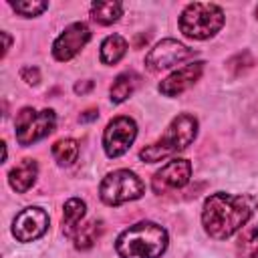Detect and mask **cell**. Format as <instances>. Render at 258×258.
Here are the masks:
<instances>
[{
	"mask_svg": "<svg viewBox=\"0 0 258 258\" xmlns=\"http://www.w3.org/2000/svg\"><path fill=\"white\" fill-rule=\"evenodd\" d=\"M189 177H191V163L187 159H173L153 175L151 187L155 194L161 196L173 189H181L183 185H187Z\"/></svg>",
	"mask_w": 258,
	"mask_h": 258,
	"instance_id": "30bf717a",
	"label": "cell"
},
{
	"mask_svg": "<svg viewBox=\"0 0 258 258\" xmlns=\"http://www.w3.org/2000/svg\"><path fill=\"white\" fill-rule=\"evenodd\" d=\"M196 135H198V119L194 115L181 113L171 119L165 133L155 143H151L139 151V157L147 163L161 161V159L185 149L196 139Z\"/></svg>",
	"mask_w": 258,
	"mask_h": 258,
	"instance_id": "3957f363",
	"label": "cell"
},
{
	"mask_svg": "<svg viewBox=\"0 0 258 258\" xmlns=\"http://www.w3.org/2000/svg\"><path fill=\"white\" fill-rule=\"evenodd\" d=\"M121 12H123L121 2H113V0L95 2V4L91 6V16H93V20L99 22V24H103V26H109V24L117 22L119 16H121Z\"/></svg>",
	"mask_w": 258,
	"mask_h": 258,
	"instance_id": "ac0fdd59",
	"label": "cell"
},
{
	"mask_svg": "<svg viewBox=\"0 0 258 258\" xmlns=\"http://www.w3.org/2000/svg\"><path fill=\"white\" fill-rule=\"evenodd\" d=\"M256 206H258L256 198L248 194H240V196L224 194V191L212 194L204 202V210H202L204 230L214 240H226L234 236L240 228H244V224L252 218Z\"/></svg>",
	"mask_w": 258,
	"mask_h": 258,
	"instance_id": "6da1fadb",
	"label": "cell"
},
{
	"mask_svg": "<svg viewBox=\"0 0 258 258\" xmlns=\"http://www.w3.org/2000/svg\"><path fill=\"white\" fill-rule=\"evenodd\" d=\"M135 137H137V125L131 117L121 115V117L111 119L103 131V149L107 157L123 155L131 147Z\"/></svg>",
	"mask_w": 258,
	"mask_h": 258,
	"instance_id": "52a82bcc",
	"label": "cell"
},
{
	"mask_svg": "<svg viewBox=\"0 0 258 258\" xmlns=\"http://www.w3.org/2000/svg\"><path fill=\"white\" fill-rule=\"evenodd\" d=\"M10 6L20 14V16H38L48 8L46 2L40 0H26V2H10Z\"/></svg>",
	"mask_w": 258,
	"mask_h": 258,
	"instance_id": "44dd1931",
	"label": "cell"
},
{
	"mask_svg": "<svg viewBox=\"0 0 258 258\" xmlns=\"http://www.w3.org/2000/svg\"><path fill=\"white\" fill-rule=\"evenodd\" d=\"M36 173H38V165L34 159H22L16 167L10 169L8 173V183L14 191L18 194H24L36 179Z\"/></svg>",
	"mask_w": 258,
	"mask_h": 258,
	"instance_id": "4fadbf2b",
	"label": "cell"
},
{
	"mask_svg": "<svg viewBox=\"0 0 258 258\" xmlns=\"http://www.w3.org/2000/svg\"><path fill=\"white\" fill-rule=\"evenodd\" d=\"M46 228H48V214L38 206L24 208L12 222V234L18 242L38 240L46 232Z\"/></svg>",
	"mask_w": 258,
	"mask_h": 258,
	"instance_id": "9c48e42d",
	"label": "cell"
},
{
	"mask_svg": "<svg viewBox=\"0 0 258 258\" xmlns=\"http://www.w3.org/2000/svg\"><path fill=\"white\" fill-rule=\"evenodd\" d=\"M137 85H139V77L133 71H125V73L117 75V79L113 81V85L109 89L111 101L113 103H123L127 97L133 95V91L137 89Z\"/></svg>",
	"mask_w": 258,
	"mask_h": 258,
	"instance_id": "9a60e30c",
	"label": "cell"
},
{
	"mask_svg": "<svg viewBox=\"0 0 258 258\" xmlns=\"http://www.w3.org/2000/svg\"><path fill=\"white\" fill-rule=\"evenodd\" d=\"M20 77H22V81H26L28 85H36V83L40 81V73H38L36 67H24V69L20 71Z\"/></svg>",
	"mask_w": 258,
	"mask_h": 258,
	"instance_id": "7402d4cb",
	"label": "cell"
},
{
	"mask_svg": "<svg viewBox=\"0 0 258 258\" xmlns=\"http://www.w3.org/2000/svg\"><path fill=\"white\" fill-rule=\"evenodd\" d=\"M91 40V30L85 22H73L69 24L60 34L58 38L54 40L52 44V54L56 60L64 62V60H71L77 52H81V48Z\"/></svg>",
	"mask_w": 258,
	"mask_h": 258,
	"instance_id": "8fae6325",
	"label": "cell"
},
{
	"mask_svg": "<svg viewBox=\"0 0 258 258\" xmlns=\"http://www.w3.org/2000/svg\"><path fill=\"white\" fill-rule=\"evenodd\" d=\"M145 191L143 181L129 169H117L101 181L99 196L107 206H121L125 202L139 200Z\"/></svg>",
	"mask_w": 258,
	"mask_h": 258,
	"instance_id": "5b68a950",
	"label": "cell"
},
{
	"mask_svg": "<svg viewBox=\"0 0 258 258\" xmlns=\"http://www.w3.org/2000/svg\"><path fill=\"white\" fill-rule=\"evenodd\" d=\"M238 256L240 258H258V226L242 234L238 242Z\"/></svg>",
	"mask_w": 258,
	"mask_h": 258,
	"instance_id": "ffe728a7",
	"label": "cell"
},
{
	"mask_svg": "<svg viewBox=\"0 0 258 258\" xmlns=\"http://www.w3.org/2000/svg\"><path fill=\"white\" fill-rule=\"evenodd\" d=\"M204 64H206V62L198 60V62H189V64L177 69L175 73H171L167 79H163V81L159 83V93L165 95V97L181 95L185 89H189V87L202 77Z\"/></svg>",
	"mask_w": 258,
	"mask_h": 258,
	"instance_id": "7c38bea8",
	"label": "cell"
},
{
	"mask_svg": "<svg viewBox=\"0 0 258 258\" xmlns=\"http://www.w3.org/2000/svg\"><path fill=\"white\" fill-rule=\"evenodd\" d=\"M97 117H99V113H97L95 109H89V111H85L79 119H81V121H93V119H97Z\"/></svg>",
	"mask_w": 258,
	"mask_h": 258,
	"instance_id": "cb8c5ba5",
	"label": "cell"
},
{
	"mask_svg": "<svg viewBox=\"0 0 258 258\" xmlns=\"http://www.w3.org/2000/svg\"><path fill=\"white\" fill-rule=\"evenodd\" d=\"M56 125V115L52 109H32V107H24L14 121V129H16V141L20 145H32L40 139H44L48 133L54 131Z\"/></svg>",
	"mask_w": 258,
	"mask_h": 258,
	"instance_id": "8992f818",
	"label": "cell"
},
{
	"mask_svg": "<svg viewBox=\"0 0 258 258\" xmlns=\"http://www.w3.org/2000/svg\"><path fill=\"white\" fill-rule=\"evenodd\" d=\"M101 234H103V222L101 220H91V222L77 228L73 240H75V246L79 250H89L99 240Z\"/></svg>",
	"mask_w": 258,
	"mask_h": 258,
	"instance_id": "e0dca14e",
	"label": "cell"
},
{
	"mask_svg": "<svg viewBox=\"0 0 258 258\" xmlns=\"http://www.w3.org/2000/svg\"><path fill=\"white\" fill-rule=\"evenodd\" d=\"M2 38H4V52H2V56H6V52L10 48V36H8V32H2Z\"/></svg>",
	"mask_w": 258,
	"mask_h": 258,
	"instance_id": "d4e9b609",
	"label": "cell"
},
{
	"mask_svg": "<svg viewBox=\"0 0 258 258\" xmlns=\"http://www.w3.org/2000/svg\"><path fill=\"white\" fill-rule=\"evenodd\" d=\"M167 248V232L155 222H139L123 230L115 242L121 258H159Z\"/></svg>",
	"mask_w": 258,
	"mask_h": 258,
	"instance_id": "7a4b0ae2",
	"label": "cell"
},
{
	"mask_svg": "<svg viewBox=\"0 0 258 258\" xmlns=\"http://www.w3.org/2000/svg\"><path fill=\"white\" fill-rule=\"evenodd\" d=\"M224 24V10L218 4L194 2L187 4L179 16V30L194 40H206L214 36Z\"/></svg>",
	"mask_w": 258,
	"mask_h": 258,
	"instance_id": "277c9868",
	"label": "cell"
},
{
	"mask_svg": "<svg viewBox=\"0 0 258 258\" xmlns=\"http://www.w3.org/2000/svg\"><path fill=\"white\" fill-rule=\"evenodd\" d=\"M127 52V40L121 34H111L101 42V62L103 64H115L119 62Z\"/></svg>",
	"mask_w": 258,
	"mask_h": 258,
	"instance_id": "2e32d148",
	"label": "cell"
},
{
	"mask_svg": "<svg viewBox=\"0 0 258 258\" xmlns=\"http://www.w3.org/2000/svg\"><path fill=\"white\" fill-rule=\"evenodd\" d=\"M196 54L194 48H187L185 44L173 40V38H165L161 42H157L145 56V67L153 73L157 71H163V69H169L173 64H179L187 58H191Z\"/></svg>",
	"mask_w": 258,
	"mask_h": 258,
	"instance_id": "ba28073f",
	"label": "cell"
},
{
	"mask_svg": "<svg viewBox=\"0 0 258 258\" xmlns=\"http://www.w3.org/2000/svg\"><path fill=\"white\" fill-rule=\"evenodd\" d=\"M85 210H87V206L83 200H79V198L67 200L64 208H62V232H64V236H71V238L75 236L77 228L81 226V220L85 218Z\"/></svg>",
	"mask_w": 258,
	"mask_h": 258,
	"instance_id": "5bb4252c",
	"label": "cell"
},
{
	"mask_svg": "<svg viewBox=\"0 0 258 258\" xmlns=\"http://www.w3.org/2000/svg\"><path fill=\"white\" fill-rule=\"evenodd\" d=\"M52 157L56 159L58 165H73L79 157V143L71 137L67 139H58L52 145Z\"/></svg>",
	"mask_w": 258,
	"mask_h": 258,
	"instance_id": "d6986e66",
	"label": "cell"
},
{
	"mask_svg": "<svg viewBox=\"0 0 258 258\" xmlns=\"http://www.w3.org/2000/svg\"><path fill=\"white\" fill-rule=\"evenodd\" d=\"M256 16H258V6H256Z\"/></svg>",
	"mask_w": 258,
	"mask_h": 258,
	"instance_id": "484cf974",
	"label": "cell"
},
{
	"mask_svg": "<svg viewBox=\"0 0 258 258\" xmlns=\"http://www.w3.org/2000/svg\"><path fill=\"white\" fill-rule=\"evenodd\" d=\"M91 89H93V81H81V83L75 85V93H77V95H85V93L91 91Z\"/></svg>",
	"mask_w": 258,
	"mask_h": 258,
	"instance_id": "603a6c76",
	"label": "cell"
}]
</instances>
